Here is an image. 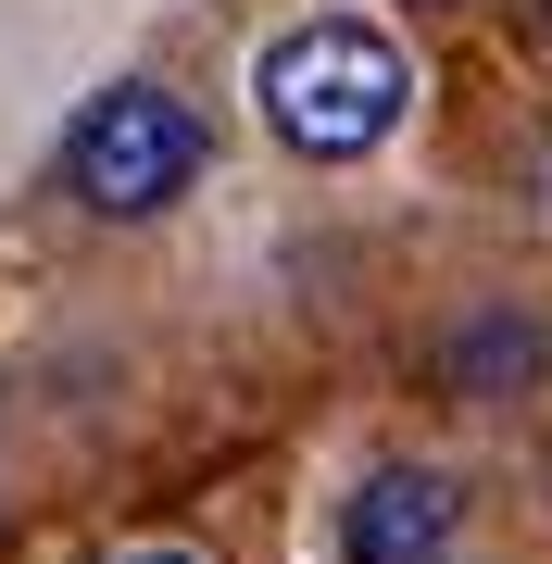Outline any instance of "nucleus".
I'll use <instances>...</instances> for the list:
<instances>
[{
  "mask_svg": "<svg viewBox=\"0 0 552 564\" xmlns=\"http://www.w3.org/2000/svg\"><path fill=\"white\" fill-rule=\"evenodd\" d=\"M113 564H202V552H113Z\"/></svg>",
  "mask_w": 552,
  "mask_h": 564,
  "instance_id": "nucleus-4",
  "label": "nucleus"
},
{
  "mask_svg": "<svg viewBox=\"0 0 552 564\" xmlns=\"http://www.w3.org/2000/svg\"><path fill=\"white\" fill-rule=\"evenodd\" d=\"M251 101H264V126L302 163H365L389 126H402L414 76H402V51H389L365 13H314V25H289V39L264 51Z\"/></svg>",
  "mask_w": 552,
  "mask_h": 564,
  "instance_id": "nucleus-1",
  "label": "nucleus"
},
{
  "mask_svg": "<svg viewBox=\"0 0 552 564\" xmlns=\"http://www.w3.org/2000/svg\"><path fill=\"white\" fill-rule=\"evenodd\" d=\"M452 552V477L389 464L377 489H351V564H440Z\"/></svg>",
  "mask_w": 552,
  "mask_h": 564,
  "instance_id": "nucleus-3",
  "label": "nucleus"
},
{
  "mask_svg": "<svg viewBox=\"0 0 552 564\" xmlns=\"http://www.w3.org/2000/svg\"><path fill=\"white\" fill-rule=\"evenodd\" d=\"M540 25H552V0H540Z\"/></svg>",
  "mask_w": 552,
  "mask_h": 564,
  "instance_id": "nucleus-5",
  "label": "nucleus"
},
{
  "mask_svg": "<svg viewBox=\"0 0 552 564\" xmlns=\"http://www.w3.org/2000/svg\"><path fill=\"white\" fill-rule=\"evenodd\" d=\"M202 113L176 101V88H101V101L76 113V139H63V188H76L88 214H113V226H139V214H164L176 188H202Z\"/></svg>",
  "mask_w": 552,
  "mask_h": 564,
  "instance_id": "nucleus-2",
  "label": "nucleus"
}]
</instances>
